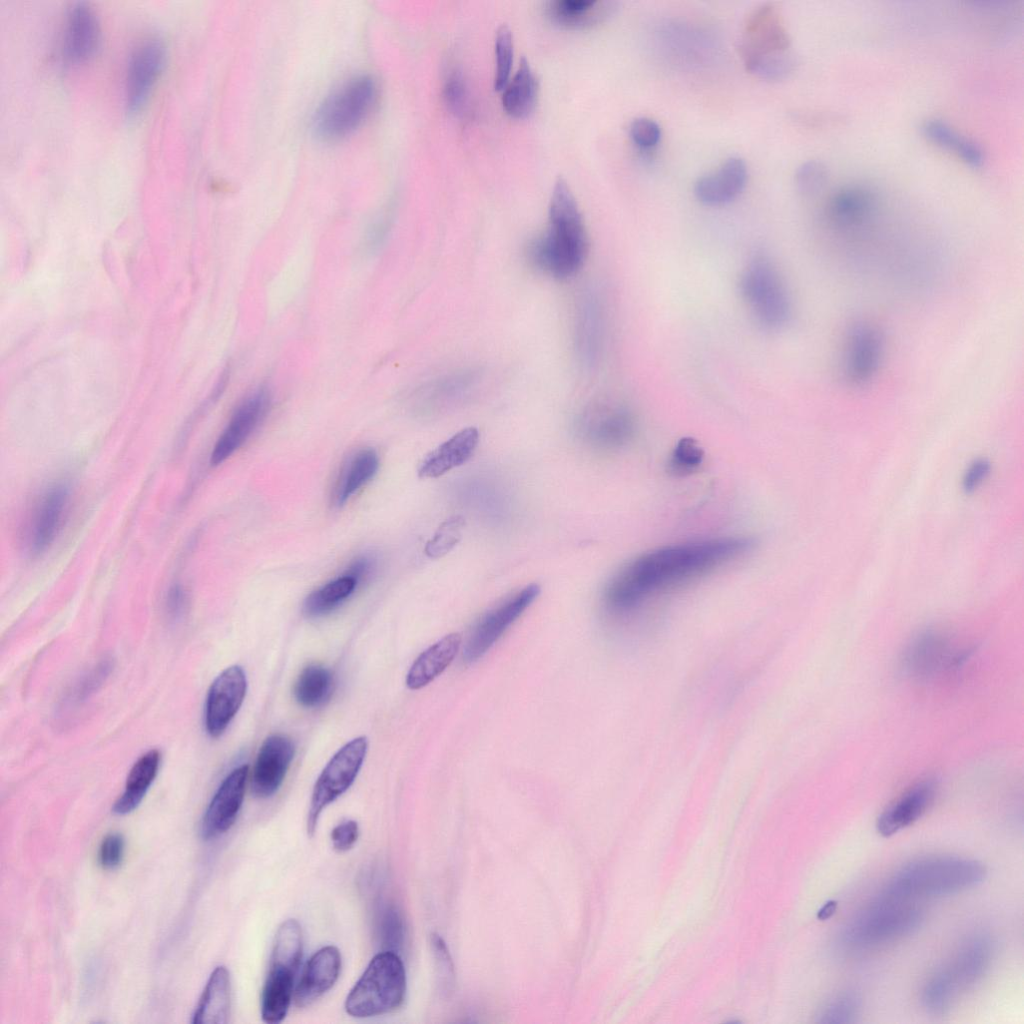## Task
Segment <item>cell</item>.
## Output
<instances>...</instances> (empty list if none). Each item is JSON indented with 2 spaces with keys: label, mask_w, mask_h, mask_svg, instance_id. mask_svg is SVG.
Instances as JSON below:
<instances>
[{
  "label": "cell",
  "mask_w": 1024,
  "mask_h": 1024,
  "mask_svg": "<svg viewBox=\"0 0 1024 1024\" xmlns=\"http://www.w3.org/2000/svg\"><path fill=\"white\" fill-rule=\"evenodd\" d=\"M750 539L713 538L664 546L623 566L607 583L603 602L624 615L661 593L694 581L746 553Z\"/></svg>",
  "instance_id": "obj_1"
},
{
  "label": "cell",
  "mask_w": 1024,
  "mask_h": 1024,
  "mask_svg": "<svg viewBox=\"0 0 1024 1024\" xmlns=\"http://www.w3.org/2000/svg\"><path fill=\"white\" fill-rule=\"evenodd\" d=\"M588 238L582 214L567 181L558 177L549 204L547 231L529 247L533 264L556 278H568L582 267Z\"/></svg>",
  "instance_id": "obj_2"
},
{
  "label": "cell",
  "mask_w": 1024,
  "mask_h": 1024,
  "mask_svg": "<svg viewBox=\"0 0 1024 1024\" xmlns=\"http://www.w3.org/2000/svg\"><path fill=\"white\" fill-rule=\"evenodd\" d=\"M985 876V866L974 859L926 857L902 866L891 877L882 894L907 900L947 896L977 886Z\"/></svg>",
  "instance_id": "obj_3"
},
{
  "label": "cell",
  "mask_w": 1024,
  "mask_h": 1024,
  "mask_svg": "<svg viewBox=\"0 0 1024 1024\" xmlns=\"http://www.w3.org/2000/svg\"><path fill=\"white\" fill-rule=\"evenodd\" d=\"M923 918V910L912 900L881 894L847 922L840 943L849 951L871 950L909 935Z\"/></svg>",
  "instance_id": "obj_4"
},
{
  "label": "cell",
  "mask_w": 1024,
  "mask_h": 1024,
  "mask_svg": "<svg viewBox=\"0 0 1024 1024\" xmlns=\"http://www.w3.org/2000/svg\"><path fill=\"white\" fill-rule=\"evenodd\" d=\"M406 984L405 968L397 952H379L349 991L345 1011L354 1018L390 1013L403 1003Z\"/></svg>",
  "instance_id": "obj_5"
},
{
  "label": "cell",
  "mask_w": 1024,
  "mask_h": 1024,
  "mask_svg": "<svg viewBox=\"0 0 1024 1024\" xmlns=\"http://www.w3.org/2000/svg\"><path fill=\"white\" fill-rule=\"evenodd\" d=\"M740 49L747 69L762 78H782L795 65L781 15L772 4L762 5L748 17Z\"/></svg>",
  "instance_id": "obj_6"
},
{
  "label": "cell",
  "mask_w": 1024,
  "mask_h": 1024,
  "mask_svg": "<svg viewBox=\"0 0 1024 1024\" xmlns=\"http://www.w3.org/2000/svg\"><path fill=\"white\" fill-rule=\"evenodd\" d=\"M302 952L301 926L296 919H287L277 929L262 989L261 1017L265 1023H280L286 1017L294 996V982Z\"/></svg>",
  "instance_id": "obj_7"
},
{
  "label": "cell",
  "mask_w": 1024,
  "mask_h": 1024,
  "mask_svg": "<svg viewBox=\"0 0 1024 1024\" xmlns=\"http://www.w3.org/2000/svg\"><path fill=\"white\" fill-rule=\"evenodd\" d=\"M377 86L368 75L350 78L334 89L316 109L313 129L327 141L351 134L366 119L376 100Z\"/></svg>",
  "instance_id": "obj_8"
},
{
  "label": "cell",
  "mask_w": 1024,
  "mask_h": 1024,
  "mask_svg": "<svg viewBox=\"0 0 1024 1024\" xmlns=\"http://www.w3.org/2000/svg\"><path fill=\"white\" fill-rule=\"evenodd\" d=\"M744 301L756 321L766 329L785 326L791 316V300L776 265L765 255L749 260L740 280Z\"/></svg>",
  "instance_id": "obj_9"
},
{
  "label": "cell",
  "mask_w": 1024,
  "mask_h": 1024,
  "mask_svg": "<svg viewBox=\"0 0 1024 1024\" xmlns=\"http://www.w3.org/2000/svg\"><path fill=\"white\" fill-rule=\"evenodd\" d=\"M368 740L358 736L343 745L318 776L307 815V833L312 836L322 811L344 794L355 781L365 760Z\"/></svg>",
  "instance_id": "obj_10"
},
{
  "label": "cell",
  "mask_w": 1024,
  "mask_h": 1024,
  "mask_svg": "<svg viewBox=\"0 0 1024 1024\" xmlns=\"http://www.w3.org/2000/svg\"><path fill=\"white\" fill-rule=\"evenodd\" d=\"M576 427L579 437L588 445L600 450H616L632 439L636 421L625 404L599 401L582 412Z\"/></svg>",
  "instance_id": "obj_11"
},
{
  "label": "cell",
  "mask_w": 1024,
  "mask_h": 1024,
  "mask_svg": "<svg viewBox=\"0 0 1024 1024\" xmlns=\"http://www.w3.org/2000/svg\"><path fill=\"white\" fill-rule=\"evenodd\" d=\"M884 338L874 324L855 322L847 331L840 360L844 381L864 387L877 375L884 357Z\"/></svg>",
  "instance_id": "obj_12"
},
{
  "label": "cell",
  "mask_w": 1024,
  "mask_h": 1024,
  "mask_svg": "<svg viewBox=\"0 0 1024 1024\" xmlns=\"http://www.w3.org/2000/svg\"><path fill=\"white\" fill-rule=\"evenodd\" d=\"M540 593L539 585L532 583L506 599L485 614L474 627L463 650L466 662H475L484 656L503 633L534 602Z\"/></svg>",
  "instance_id": "obj_13"
},
{
  "label": "cell",
  "mask_w": 1024,
  "mask_h": 1024,
  "mask_svg": "<svg viewBox=\"0 0 1024 1024\" xmlns=\"http://www.w3.org/2000/svg\"><path fill=\"white\" fill-rule=\"evenodd\" d=\"M247 687L246 673L239 665L227 667L214 679L204 715L205 729L211 737H219L227 729L243 704Z\"/></svg>",
  "instance_id": "obj_14"
},
{
  "label": "cell",
  "mask_w": 1024,
  "mask_h": 1024,
  "mask_svg": "<svg viewBox=\"0 0 1024 1024\" xmlns=\"http://www.w3.org/2000/svg\"><path fill=\"white\" fill-rule=\"evenodd\" d=\"M165 60V47L155 37L141 41L129 57L125 78V105L128 114L140 111L154 87Z\"/></svg>",
  "instance_id": "obj_15"
},
{
  "label": "cell",
  "mask_w": 1024,
  "mask_h": 1024,
  "mask_svg": "<svg viewBox=\"0 0 1024 1024\" xmlns=\"http://www.w3.org/2000/svg\"><path fill=\"white\" fill-rule=\"evenodd\" d=\"M249 775V766L234 768L213 795L202 819L201 833L205 839L218 837L234 824L242 807Z\"/></svg>",
  "instance_id": "obj_16"
},
{
  "label": "cell",
  "mask_w": 1024,
  "mask_h": 1024,
  "mask_svg": "<svg viewBox=\"0 0 1024 1024\" xmlns=\"http://www.w3.org/2000/svg\"><path fill=\"white\" fill-rule=\"evenodd\" d=\"M269 406L270 394L265 388L254 391L239 404L213 447L210 458L213 466L224 462L242 446L264 419Z\"/></svg>",
  "instance_id": "obj_17"
},
{
  "label": "cell",
  "mask_w": 1024,
  "mask_h": 1024,
  "mask_svg": "<svg viewBox=\"0 0 1024 1024\" xmlns=\"http://www.w3.org/2000/svg\"><path fill=\"white\" fill-rule=\"evenodd\" d=\"M295 746L282 734L268 736L259 748L251 774V792L257 798H269L281 787L291 762Z\"/></svg>",
  "instance_id": "obj_18"
},
{
  "label": "cell",
  "mask_w": 1024,
  "mask_h": 1024,
  "mask_svg": "<svg viewBox=\"0 0 1024 1024\" xmlns=\"http://www.w3.org/2000/svg\"><path fill=\"white\" fill-rule=\"evenodd\" d=\"M69 503V488L65 484L51 486L37 502L27 529V547L39 555L46 551L58 536Z\"/></svg>",
  "instance_id": "obj_19"
},
{
  "label": "cell",
  "mask_w": 1024,
  "mask_h": 1024,
  "mask_svg": "<svg viewBox=\"0 0 1024 1024\" xmlns=\"http://www.w3.org/2000/svg\"><path fill=\"white\" fill-rule=\"evenodd\" d=\"M937 794L936 782L922 780L892 801L878 816L877 832L890 837L915 823L933 804Z\"/></svg>",
  "instance_id": "obj_20"
},
{
  "label": "cell",
  "mask_w": 1024,
  "mask_h": 1024,
  "mask_svg": "<svg viewBox=\"0 0 1024 1024\" xmlns=\"http://www.w3.org/2000/svg\"><path fill=\"white\" fill-rule=\"evenodd\" d=\"M993 953V940L983 932L968 936L960 944L950 962L943 965L959 993L982 979L990 967Z\"/></svg>",
  "instance_id": "obj_21"
},
{
  "label": "cell",
  "mask_w": 1024,
  "mask_h": 1024,
  "mask_svg": "<svg viewBox=\"0 0 1024 1024\" xmlns=\"http://www.w3.org/2000/svg\"><path fill=\"white\" fill-rule=\"evenodd\" d=\"M340 970L341 954L337 947L327 945L317 950L306 962L295 986V1005L302 1008L319 999L336 983Z\"/></svg>",
  "instance_id": "obj_22"
},
{
  "label": "cell",
  "mask_w": 1024,
  "mask_h": 1024,
  "mask_svg": "<svg viewBox=\"0 0 1024 1024\" xmlns=\"http://www.w3.org/2000/svg\"><path fill=\"white\" fill-rule=\"evenodd\" d=\"M956 661L948 640L940 632L927 630L915 636L905 648L903 669L915 677H929Z\"/></svg>",
  "instance_id": "obj_23"
},
{
  "label": "cell",
  "mask_w": 1024,
  "mask_h": 1024,
  "mask_svg": "<svg viewBox=\"0 0 1024 1024\" xmlns=\"http://www.w3.org/2000/svg\"><path fill=\"white\" fill-rule=\"evenodd\" d=\"M100 42V26L94 11L84 2L76 3L66 21L63 51L67 61L81 64L94 56Z\"/></svg>",
  "instance_id": "obj_24"
},
{
  "label": "cell",
  "mask_w": 1024,
  "mask_h": 1024,
  "mask_svg": "<svg viewBox=\"0 0 1024 1024\" xmlns=\"http://www.w3.org/2000/svg\"><path fill=\"white\" fill-rule=\"evenodd\" d=\"M747 181V166L738 157H731L717 170L702 176L695 184L697 199L708 206H720L735 199Z\"/></svg>",
  "instance_id": "obj_25"
},
{
  "label": "cell",
  "mask_w": 1024,
  "mask_h": 1024,
  "mask_svg": "<svg viewBox=\"0 0 1024 1024\" xmlns=\"http://www.w3.org/2000/svg\"><path fill=\"white\" fill-rule=\"evenodd\" d=\"M602 338V310L594 290L584 292L579 300L575 319V350L585 367L595 364Z\"/></svg>",
  "instance_id": "obj_26"
},
{
  "label": "cell",
  "mask_w": 1024,
  "mask_h": 1024,
  "mask_svg": "<svg viewBox=\"0 0 1024 1024\" xmlns=\"http://www.w3.org/2000/svg\"><path fill=\"white\" fill-rule=\"evenodd\" d=\"M478 441L479 432L475 427L460 430L425 457L418 469L419 477L437 478L463 465L473 455Z\"/></svg>",
  "instance_id": "obj_27"
},
{
  "label": "cell",
  "mask_w": 1024,
  "mask_h": 1024,
  "mask_svg": "<svg viewBox=\"0 0 1024 1024\" xmlns=\"http://www.w3.org/2000/svg\"><path fill=\"white\" fill-rule=\"evenodd\" d=\"M461 644V635L451 633L424 650L406 675V686L419 690L438 677L453 661Z\"/></svg>",
  "instance_id": "obj_28"
},
{
  "label": "cell",
  "mask_w": 1024,
  "mask_h": 1024,
  "mask_svg": "<svg viewBox=\"0 0 1024 1024\" xmlns=\"http://www.w3.org/2000/svg\"><path fill=\"white\" fill-rule=\"evenodd\" d=\"M231 1011L230 974L225 966H217L209 976L193 1013L194 1024H225Z\"/></svg>",
  "instance_id": "obj_29"
},
{
  "label": "cell",
  "mask_w": 1024,
  "mask_h": 1024,
  "mask_svg": "<svg viewBox=\"0 0 1024 1024\" xmlns=\"http://www.w3.org/2000/svg\"><path fill=\"white\" fill-rule=\"evenodd\" d=\"M160 760L161 755L156 749L137 759L129 771L123 793L114 803V813L125 815L138 807L158 773Z\"/></svg>",
  "instance_id": "obj_30"
},
{
  "label": "cell",
  "mask_w": 1024,
  "mask_h": 1024,
  "mask_svg": "<svg viewBox=\"0 0 1024 1024\" xmlns=\"http://www.w3.org/2000/svg\"><path fill=\"white\" fill-rule=\"evenodd\" d=\"M538 79L529 61L521 57L517 70L504 86L502 105L514 117H524L534 108L538 95Z\"/></svg>",
  "instance_id": "obj_31"
},
{
  "label": "cell",
  "mask_w": 1024,
  "mask_h": 1024,
  "mask_svg": "<svg viewBox=\"0 0 1024 1024\" xmlns=\"http://www.w3.org/2000/svg\"><path fill=\"white\" fill-rule=\"evenodd\" d=\"M923 134L933 143L943 147L973 167H980L985 156L982 148L972 139L960 134L948 123L929 119L922 124Z\"/></svg>",
  "instance_id": "obj_32"
},
{
  "label": "cell",
  "mask_w": 1024,
  "mask_h": 1024,
  "mask_svg": "<svg viewBox=\"0 0 1024 1024\" xmlns=\"http://www.w3.org/2000/svg\"><path fill=\"white\" fill-rule=\"evenodd\" d=\"M378 466V456L372 449H362L351 456L344 464L335 485V503L343 505L375 475Z\"/></svg>",
  "instance_id": "obj_33"
},
{
  "label": "cell",
  "mask_w": 1024,
  "mask_h": 1024,
  "mask_svg": "<svg viewBox=\"0 0 1024 1024\" xmlns=\"http://www.w3.org/2000/svg\"><path fill=\"white\" fill-rule=\"evenodd\" d=\"M612 4L600 0H553L547 4L548 15L557 23L582 27L603 20Z\"/></svg>",
  "instance_id": "obj_34"
},
{
  "label": "cell",
  "mask_w": 1024,
  "mask_h": 1024,
  "mask_svg": "<svg viewBox=\"0 0 1024 1024\" xmlns=\"http://www.w3.org/2000/svg\"><path fill=\"white\" fill-rule=\"evenodd\" d=\"M334 678L331 671L319 664H311L298 675L293 695L299 705L315 708L329 700L333 693Z\"/></svg>",
  "instance_id": "obj_35"
},
{
  "label": "cell",
  "mask_w": 1024,
  "mask_h": 1024,
  "mask_svg": "<svg viewBox=\"0 0 1024 1024\" xmlns=\"http://www.w3.org/2000/svg\"><path fill=\"white\" fill-rule=\"evenodd\" d=\"M357 584L345 574L328 582L306 597L303 603L304 614L319 617L331 612L353 593Z\"/></svg>",
  "instance_id": "obj_36"
},
{
  "label": "cell",
  "mask_w": 1024,
  "mask_h": 1024,
  "mask_svg": "<svg viewBox=\"0 0 1024 1024\" xmlns=\"http://www.w3.org/2000/svg\"><path fill=\"white\" fill-rule=\"evenodd\" d=\"M959 992L943 967L935 970L921 990V1004L932 1015H944L953 1006Z\"/></svg>",
  "instance_id": "obj_37"
},
{
  "label": "cell",
  "mask_w": 1024,
  "mask_h": 1024,
  "mask_svg": "<svg viewBox=\"0 0 1024 1024\" xmlns=\"http://www.w3.org/2000/svg\"><path fill=\"white\" fill-rule=\"evenodd\" d=\"M477 382L474 371H460L434 380L416 392V399L424 401H444L462 397Z\"/></svg>",
  "instance_id": "obj_38"
},
{
  "label": "cell",
  "mask_w": 1024,
  "mask_h": 1024,
  "mask_svg": "<svg viewBox=\"0 0 1024 1024\" xmlns=\"http://www.w3.org/2000/svg\"><path fill=\"white\" fill-rule=\"evenodd\" d=\"M862 1009V997L855 990H844L833 996L821 1009L818 1022L853 1023Z\"/></svg>",
  "instance_id": "obj_39"
},
{
  "label": "cell",
  "mask_w": 1024,
  "mask_h": 1024,
  "mask_svg": "<svg viewBox=\"0 0 1024 1024\" xmlns=\"http://www.w3.org/2000/svg\"><path fill=\"white\" fill-rule=\"evenodd\" d=\"M495 75L494 87L501 90L510 78L514 54L513 34L507 24L498 27L494 41Z\"/></svg>",
  "instance_id": "obj_40"
},
{
  "label": "cell",
  "mask_w": 1024,
  "mask_h": 1024,
  "mask_svg": "<svg viewBox=\"0 0 1024 1024\" xmlns=\"http://www.w3.org/2000/svg\"><path fill=\"white\" fill-rule=\"evenodd\" d=\"M704 460V451L698 442L691 437L681 438L672 451L668 468L676 476H686L695 472Z\"/></svg>",
  "instance_id": "obj_41"
},
{
  "label": "cell",
  "mask_w": 1024,
  "mask_h": 1024,
  "mask_svg": "<svg viewBox=\"0 0 1024 1024\" xmlns=\"http://www.w3.org/2000/svg\"><path fill=\"white\" fill-rule=\"evenodd\" d=\"M464 524V518L459 515L443 521L433 537L426 543L425 554L430 558H440L449 553L459 542Z\"/></svg>",
  "instance_id": "obj_42"
},
{
  "label": "cell",
  "mask_w": 1024,
  "mask_h": 1024,
  "mask_svg": "<svg viewBox=\"0 0 1024 1024\" xmlns=\"http://www.w3.org/2000/svg\"><path fill=\"white\" fill-rule=\"evenodd\" d=\"M443 97L448 108L462 116L469 109V92L462 73L452 70L447 75L443 86Z\"/></svg>",
  "instance_id": "obj_43"
},
{
  "label": "cell",
  "mask_w": 1024,
  "mask_h": 1024,
  "mask_svg": "<svg viewBox=\"0 0 1024 1024\" xmlns=\"http://www.w3.org/2000/svg\"><path fill=\"white\" fill-rule=\"evenodd\" d=\"M827 179V168L821 162L814 160L803 163L796 173L797 187L805 194L819 192L825 186Z\"/></svg>",
  "instance_id": "obj_44"
},
{
  "label": "cell",
  "mask_w": 1024,
  "mask_h": 1024,
  "mask_svg": "<svg viewBox=\"0 0 1024 1024\" xmlns=\"http://www.w3.org/2000/svg\"><path fill=\"white\" fill-rule=\"evenodd\" d=\"M629 132L633 142L644 149L657 145L661 137L659 125L645 117L635 119L630 125Z\"/></svg>",
  "instance_id": "obj_45"
},
{
  "label": "cell",
  "mask_w": 1024,
  "mask_h": 1024,
  "mask_svg": "<svg viewBox=\"0 0 1024 1024\" xmlns=\"http://www.w3.org/2000/svg\"><path fill=\"white\" fill-rule=\"evenodd\" d=\"M124 855V839L119 833H110L102 840L98 861L104 869H114L120 865Z\"/></svg>",
  "instance_id": "obj_46"
},
{
  "label": "cell",
  "mask_w": 1024,
  "mask_h": 1024,
  "mask_svg": "<svg viewBox=\"0 0 1024 1024\" xmlns=\"http://www.w3.org/2000/svg\"><path fill=\"white\" fill-rule=\"evenodd\" d=\"M381 917V937L385 950L395 951L402 941V922L394 908H386Z\"/></svg>",
  "instance_id": "obj_47"
},
{
  "label": "cell",
  "mask_w": 1024,
  "mask_h": 1024,
  "mask_svg": "<svg viewBox=\"0 0 1024 1024\" xmlns=\"http://www.w3.org/2000/svg\"><path fill=\"white\" fill-rule=\"evenodd\" d=\"M359 837V827L354 820H345L336 825L330 834L333 848L338 852L350 850Z\"/></svg>",
  "instance_id": "obj_48"
},
{
  "label": "cell",
  "mask_w": 1024,
  "mask_h": 1024,
  "mask_svg": "<svg viewBox=\"0 0 1024 1024\" xmlns=\"http://www.w3.org/2000/svg\"><path fill=\"white\" fill-rule=\"evenodd\" d=\"M991 464L987 459L978 458L970 463L964 473L962 487L965 492H974L990 474Z\"/></svg>",
  "instance_id": "obj_49"
},
{
  "label": "cell",
  "mask_w": 1024,
  "mask_h": 1024,
  "mask_svg": "<svg viewBox=\"0 0 1024 1024\" xmlns=\"http://www.w3.org/2000/svg\"><path fill=\"white\" fill-rule=\"evenodd\" d=\"M188 603V595L185 589L180 584L172 585L165 598V609L167 615L177 620L183 616Z\"/></svg>",
  "instance_id": "obj_50"
},
{
  "label": "cell",
  "mask_w": 1024,
  "mask_h": 1024,
  "mask_svg": "<svg viewBox=\"0 0 1024 1024\" xmlns=\"http://www.w3.org/2000/svg\"><path fill=\"white\" fill-rule=\"evenodd\" d=\"M376 568V559L370 555L357 557L347 568L345 575L353 578L357 583L363 581L373 574Z\"/></svg>",
  "instance_id": "obj_51"
},
{
  "label": "cell",
  "mask_w": 1024,
  "mask_h": 1024,
  "mask_svg": "<svg viewBox=\"0 0 1024 1024\" xmlns=\"http://www.w3.org/2000/svg\"><path fill=\"white\" fill-rule=\"evenodd\" d=\"M836 907H837V902L836 901L830 900V901L826 902L821 907V909L818 911V914H817L818 919H820V920L828 919L829 917H831L834 914V912L836 910Z\"/></svg>",
  "instance_id": "obj_52"
}]
</instances>
